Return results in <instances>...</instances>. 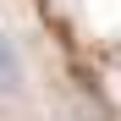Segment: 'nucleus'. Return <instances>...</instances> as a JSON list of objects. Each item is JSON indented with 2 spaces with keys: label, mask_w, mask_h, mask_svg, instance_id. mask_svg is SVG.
Returning <instances> with one entry per match:
<instances>
[{
  "label": "nucleus",
  "mask_w": 121,
  "mask_h": 121,
  "mask_svg": "<svg viewBox=\"0 0 121 121\" xmlns=\"http://www.w3.org/2000/svg\"><path fill=\"white\" fill-rule=\"evenodd\" d=\"M33 94V60H28V44L11 22H0V110H17L28 105Z\"/></svg>",
  "instance_id": "nucleus-1"
},
{
  "label": "nucleus",
  "mask_w": 121,
  "mask_h": 121,
  "mask_svg": "<svg viewBox=\"0 0 121 121\" xmlns=\"http://www.w3.org/2000/svg\"><path fill=\"white\" fill-rule=\"evenodd\" d=\"M72 121H110V116H105V110H77Z\"/></svg>",
  "instance_id": "nucleus-2"
}]
</instances>
